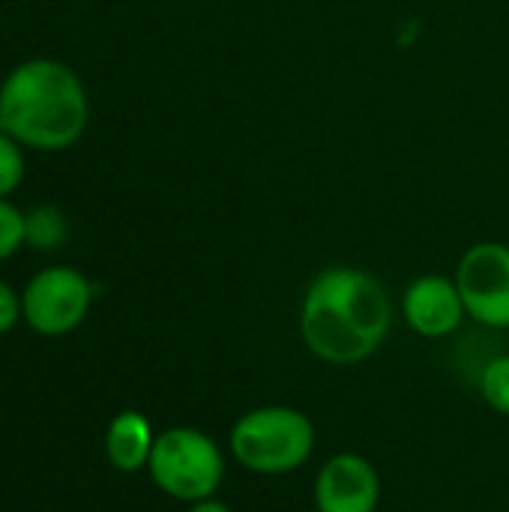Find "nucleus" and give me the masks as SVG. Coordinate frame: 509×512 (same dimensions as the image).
Returning <instances> with one entry per match:
<instances>
[{"label": "nucleus", "instance_id": "obj_2", "mask_svg": "<svg viewBox=\"0 0 509 512\" xmlns=\"http://www.w3.org/2000/svg\"><path fill=\"white\" fill-rule=\"evenodd\" d=\"M90 123V96L81 75L54 57H27L0 81V129L24 150L63 153Z\"/></svg>", "mask_w": 509, "mask_h": 512}, {"label": "nucleus", "instance_id": "obj_14", "mask_svg": "<svg viewBox=\"0 0 509 512\" xmlns=\"http://www.w3.org/2000/svg\"><path fill=\"white\" fill-rule=\"evenodd\" d=\"M21 321V291H15L9 282L0 279V336L15 330Z\"/></svg>", "mask_w": 509, "mask_h": 512}, {"label": "nucleus", "instance_id": "obj_12", "mask_svg": "<svg viewBox=\"0 0 509 512\" xmlns=\"http://www.w3.org/2000/svg\"><path fill=\"white\" fill-rule=\"evenodd\" d=\"M27 159L24 147L0 129V198H12V192L24 183Z\"/></svg>", "mask_w": 509, "mask_h": 512}, {"label": "nucleus", "instance_id": "obj_15", "mask_svg": "<svg viewBox=\"0 0 509 512\" xmlns=\"http://www.w3.org/2000/svg\"><path fill=\"white\" fill-rule=\"evenodd\" d=\"M189 512H234L228 504L216 501V498H207V501H198V504H189Z\"/></svg>", "mask_w": 509, "mask_h": 512}, {"label": "nucleus", "instance_id": "obj_9", "mask_svg": "<svg viewBox=\"0 0 509 512\" xmlns=\"http://www.w3.org/2000/svg\"><path fill=\"white\" fill-rule=\"evenodd\" d=\"M156 435L141 411H120L105 429V459L120 474L147 471Z\"/></svg>", "mask_w": 509, "mask_h": 512}, {"label": "nucleus", "instance_id": "obj_3", "mask_svg": "<svg viewBox=\"0 0 509 512\" xmlns=\"http://www.w3.org/2000/svg\"><path fill=\"white\" fill-rule=\"evenodd\" d=\"M315 423L291 405L252 408L231 426L234 462L255 477H285L300 471L315 453Z\"/></svg>", "mask_w": 509, "mask_h": 512}, {"label": "nucleus", "instance_id": "obj_1", "mask_svg": "<svg viewBox=\"0 0 509 512\" xmlns=\"http://www.w3.org/2000/svg\"><path fill=\"white\" fill-rule=\"evenodd\" d=\"M393 327V300L384 282L360 267L321 270L300 303V339L330 366H357L378 354Z\"/></svg>", "mask_w": 509, "mask_h": 512}, {"label": "nucleus", "instance_id": "obj_13", "mask_svg": "<svg viewBox=\"0 0 509 512\" xmlns=\"http://www.w3.org/2000/svg\"><path fill=\"white\" fill-rule=\"evenodd\" d=\"M24 246V210L15 207L9 198H0V264Z\"/></svg>", "mask_w": 509, "mask_h": 512}, {"label": "nucleus", "instance_id": "obj_5", "mask_svg": "<svg viewBox=\"0 0 509 512\" xmlns=\"http://www.w3.org/2000/svg\"><path fill=\"white\" fill-rule=\"evenodd\" d=\"M93 306L90 279L66 264L42 267L21 288V321L48 339L75 333Z\"/></svg>", "mask_w": 509, "mask_h": 512}, {"label": "nucleus", "instance_id": "obj_4", "mask_svg": "<svg viewBox=\"0 0 509 512\" xmlns=\"http://www.w3.org/2000/svg\"><path fill=\"white\" fill-rule=\"evenodd\" d=\"M147 474L162 495L180 504H198L216 498L225 480V456L201 429L174 426L156 435Z\"/></svg>", "mask_w": 509, "mask_h": 512}, {"label": "nucleus", "instance_id": "obj_10", "mask_svg": "<svg viewBox=\"0 0 509 512\" xmlns=\"http://www.w3.org/2000/svg\"><path fill=\"white\" fill-rule=\"evenodd\" d=\"M69 234V222L63 210L54 204H39L33 210H24V243L30 249H57Z\"/></svg>", "mask_w": 509, "mask_h": 512}, {"label": "nucleus", "instance_id": "obj_6", "mask_svg": "<svg viewBox=\"0 0 509 512\" xmlns=\"http://www.w3.org/2000/svg\"><path fill=\"white\" fill-rule=\"evenodd\" d=\"M456 285L468 318L483 327L509 330V246L498 240L474 243L456 267Z\"/></svg>", "mask_w": 509, "mask_h": 512}, {"label": "nucleus", "instance_id": "obj_8", "mask_svg": "<svg viewBox=\"0 0 509 512\" xmlns=\"http://www.w3.org/2000/svg\"><path fill=\"white\" fill-rule=\"evenodd\" d=\"M402 315L408 327L423 339H444L468 318L456 279L441 273L417 276L402 294Z\"/></svg>", "mask_w": 509, "mask_h": 512}, {"label": "nucleus", "instance_id": "obj_7", "mask_svg": "<svg viewBox=\"0 0 509 512\" xmlns=\"http://www.w3.org/2000/svg\"><path fill=\"white\" fill-rule=\"evenodd\" d=\"M312 501L318 512H378L381 474L360 453H336L318 468Z\"/></svg>", "mask_w": 509, "mask_h": 512}, {"label": "nucleus", "instance_id": "obj_11", "mask_svg": "<svg viewBox=\"0 0 509 512\" xmlns=\"http://www.w3.org/2000/svg\"><path fill=\"white\" fill-rule=\"evenodd\" d=\"M480 396L483 402L509 417V354L504 357H495L483 366V375H480Z\"/></svg>", "mask_w": 509, "mask_h": 512}]
</instances>
